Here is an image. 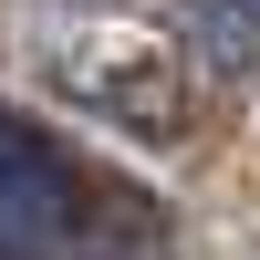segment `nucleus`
<instances>
[{"instance_id":"1","label":"nucleus","mask_w":260,"mask_h":260,"mask_svg":"<svg viewBox=\"0 0 260 260\" xmlns=\"http://www.w3.org/2000/svg\"><path fill=\"white\" fill-rule=\"evenodd\" d=\"M73 167L31 136V125L0 115V260H73Z\"/></svg>"},{"instance_id":"2","label":"nucleus","mask_w":260,"mask_h":260,"mask_svg":"<svg viewBox=\"0 0 260 260\" xmlns=\"http://www.w3.org/2000/svg\"><path fill=\"white\" fill-rule=\"evenodd\" d=\"M198 11H208V21H219V31H229V42H260V0H198Z\"/></svg>"},{"instance_id":"3","label":"nucleus","mask_w":260,"mask_h":260,"mask_svg":"<svg viewBox=\"0 0 260 260\" xmlns=\"http://www.w3.org/2000/svg\"><path fill=\"white\" fill-rule=\"evenodd\" d=\"M73 260H156V250H136V240H94V250H73Z\"/></svg>"}]
</instances>
